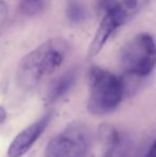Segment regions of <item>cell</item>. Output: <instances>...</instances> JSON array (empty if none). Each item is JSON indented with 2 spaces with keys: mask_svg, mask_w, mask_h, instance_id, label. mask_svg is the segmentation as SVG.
I'll use <instances>...</instances> for the list:
<instances>
[{
  "mask_svg": "<svg viewBox=\"0 0 156 157\" xmlns=\"http://www.w3.org/2000/svg\"><path fill=\"white\" fill-rule=\"evenodd\" d=\"M70 49L67 40L56 37L46 41L26 55L18 64L16 80L24 90H32L46 76L55 72L64 61Z\"/></svg>",
  "mask_w": 156,
  "mask_h": 157,
  "instance_id": "obj_1",
  "label": "cell"
},
{
  "mask_svg": "<svg viewBox=\"0 0 156 157\" xmlns=\"http://www.w3.org/2000/svg\"><path fill=\"white\" fill-rule=\"evenodd\" d=\"M88 78V110L96 116L115 111L124 95V81L112 73L97 66L90 68Z\"/></svg>",
  "mask_w": 156,
  "mask_h": 157,
  "instance_id": "obj_2",
  "label": "cell"
},
{
  "mask_svg": "<svg viewBox=\"0 0 156 157\" xmlns=\"http://www.w3.org/2000/svg\"><path fill=\"white\" fill-rule=\"evenodd\" d=\"M120 62L126 74L146 77L156 66V44L148 33H140L121 50Z\"/></svg>",
  "mask_w": 156,
  "mask_h": 157,
  "instance_id": "obj_3",
  "label": "cell"
},
{
  "mask_svg": "<svg viewBox=\"0 0 156 157\" xmlns=\"http://www.w3.org/2000/svg\"><path fill=\"white\" fill-rule=\"evenodd\" d=\"M90 137L87 128L73 123L47 143L45 157H85L89 149Z\"/></svg>",
  "mask_w": 156,
  "mask_h": 157,
  "instance_id": "obj_4",
  "label": "cell"
},
{
  "mask_svg": "<svg viewBox=\"0 0 156 157\" xmlns=\"http://www.w3.org/2000/svg\"><path fill=\"white\" fill-rule=\"evenodd\" d=\"M128 12L122 3H119L104 15L88 49V56L90 58H93L102 50L111 34L128 19Z\"/></svg>",
  "mask_w": 156,
  "mask_h": 157,
  "instance_id": "obj_5",
  "label": "cell"
},
{
  "mask_svg": "<svg viewBox=\"0 0 156 157\" xmlns=\"http://www.w3.org/2000/svg\"><path fill=\"white\" fill-rule=\"evenodd\" d=\"M51 114L47 113L24 128L11 142L8 149V157H23L26 155L44 132L45 128L49 124Z\"/></svg>",
  "mask_w": 156,
  "mask_h": 157,
  "instance_id": "obj_6",
  "label": "cell"
},
{
  "mask_svg": "<svg viewBox=\"0 0 156 157\" xmlns=\"http://www.w3.org/2000/svg\"><path fill=\"white\" fill-rule=\"evenodd\" d=\"M100 134L106 145L103 157H128L131 145L124 135L111 126L101 127Z\"/></svg>",
  "mask_w": 156,
  "mask_h": 157,
  "instance_id": "obj_7",
  "label": "cell"
},
{
  "mask_svg": "<svg viewBox=\"0 0 156 157\" xmlns=\"http://www.w3.org/2000/svg\"><path fill=\"white\" fill-rule=\"evenodd\" d=\"M76 81V72L75 71H69V72L64 73L58 78H56L51 83H50L49 88L47 90V94H46V99L48 103H55L61 97H63L72 87L74 86Z\"/></svg>",
  "mask_w": 156,
  "mask_h": 157,
  "instance_id": "obj_8",
  "label": "cell"
},
{
  "mask_svg": "<svg viewBox=\"0 0 156 157\" xmlns=\"http://www.w3.org/2000/svg\"><path fill=\"white\" fill-rule=\"evenodd\" d=\"M67 16L73 24H79L87 17V11L79 0H69L67 6Z\"/></svg>",
  "mask_w": 156,
  "mask_h": 157,
  "instance_id": "obj_9",
  "label": "cell"
},
{
  "mask_svg": "<svg viewBox=\"0 0 156 157\" xmlns=\"http://www.w3.org/2000/svg\"><path fill=\"white\" fill-rule=\"evenodd\" d=\"M21 12L26 15L36 14L41 10V1L40 0H24L21 6Z\"/></svg>",
  "mask_w": 156,
  "mask_h": 157,
  "instance_id": "obj_10",
  "label": "cell"
},
{
  "mask_svg": "<svg viewBox=\"0 0 156 157\" xmlns=\"http://www.w3.org/2000/svg\"><path fill=\"white\" fill-rule=\"evenodd\" d=\"M6 17H8V6L2 0H0V25L4 23Z\"/></svg>",
  "mask_w": 156,
  "mask_h": 157,
  "instance_id": "obj_11",
  "label": "cell"
},
{
  "mask_svg": "<svg viewBox=\"0 0 156 157\" xmlns=\"http://www.w3.org/2000/svg\"><path fill=\"white\" fill-rule=\"evenodd\" d=\"M121 3L126 10H134L137 6V0H121Z\"/></svg>",
  "mask_w": 156,
  "mask_h": 157,
  "instance_id": "obj_12",
  "label": "cell"
},
{
  "mask_svg": "<svg viewBox=\"0 0 156 157\" xmlns=\"http://www.w3.org/2000/svg\"><path fill=\"white\" fill-rule=\"evenodd\" d=\"M143 157H156V140L153 142V144L150 147V149L148 150Z\"/></svg>",
  "mask_w": 156,
  "mask_h": 157,
  "instance_id": "obj_13",
  "label": "cell"
},
{
  "mask_svg": "<svg viewBox=\"0 0 156 157\" xmlns=\"http://www.w3.org/2000/svg\"><path fill=\"white\" fill-rule=\"evenodd\" d=\"M6 111L4 110V108L2 106H0V124H2L6 121Z\"/></svg>",
  "mask_w": 156,
  "mask_h": 157,
  "instance_id": "obj_14",
  "label": "cell"
},
{
  "mask_svg": "<svg viewBox=\"0 0 156 157\" xmlns=\"http://www.w3.org/2000/svg\"><path fill=\"white\" fill-rule=\"evenodd\" d=\"M36 1H38V0H36Z\"/></svg>",
  "mask_w": 156,
  "mask_h": 157,
  "instance_id": "obj_15",
  "label": "cell"
}]
</instances>
